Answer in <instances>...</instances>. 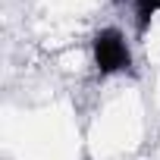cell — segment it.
Returning a JSON list of instances; mask_svg holds the SVG:
<instances>
[{
    "label": "cell",
    "mask_w": 160,
    "mask_h": 160,
    "mask_svg": "<svg viewBox=\"0 0 160 160\" xmlns=\"http://www.w3.org/2000/svg\"><path fill=\"white\" fill-rule=\"evenodd\" d=\"M94 63H98V72H101V75L119 72V69H126V66L132 63L129 47H126V38H122L116 28L98 32V38H94Z\"/></svg>",
    "instance_id": "6da1fadb"
},
{
    "label": "cell",
    "mask_w": 160,
    "mask_h": 160,
    "mask_svg": "<svg viewBox=\"0 0 160 160\" xmlns=\"http://www.w3.org/2000/svg\"><path fill=\"white\" fill-rule=\"evenodd\" d=\"M160 10V0H135V13H138V28L144 32L148 28V22H151V16Z\"/></svg>",
    "instance_id": "7a4b0ae2"
}]
</instances>
